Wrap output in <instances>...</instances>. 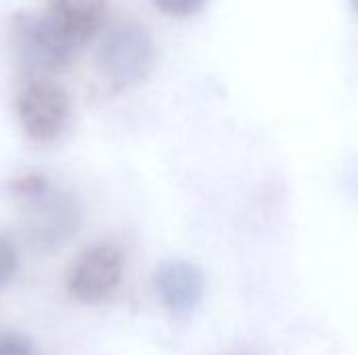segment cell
<instances>
[{"instance_id": "6da1fadb", "label": "cell", "mask_w": 358, "mask_h": 355, "mask_svg": "<svg viewBox=\"0 0 358 355\" xmlns=\"http://www.w3.org/2000/svg\"><path fill=\"white\" fill-rule=\"evenodd\" d=\"M21 199V224L27 239L40 249H57L69 243L82 224V213L71 195L50 186L42 176L17 182Z\"/></svg>"}, {"instance_id": "7a4b0ae2", "label": "cell", "mask_w": 358, "mask_h": 355, "mask_svg": "<svg viewBox=\"0 0 358 355\" xmlns=\"http://www.w3.org/2000/svg\"><path fill=\"white\" fill-rule=\"evenodd\" d=\"M96 59L113 88H128L149 75L155 63V44L145 27L120 23L103 36Z\"/></svg>"}, {"instance_id": "3957f363", "label": "cell", "mask_w": 358, "mask_h": 355, "mask_svg": "<svg viewBox=\"0 0 358 355\" xmlns=\"http://www.w3.org/2000/svg\"><path fill=\"white\" fill-rule=\"evenodd\" d=\"M17 117L25 134L46 142L57 138L69 119V96L52 80L36 75L17 94Z\"/></svg>"}, {"instance_id": "277c9868", "label": "cell", "mask_w": 358, "mask_h": 355, "mask_svg": "<svg viewBox=\"0 0 358 355\" xmlns=\"http://www.w3.org/2000/svg\"><path fill=\"white\" fill-rule=\"evenodd\" d=\"M124 257L113 245H94L86 249L69 272V291L82 303H99L107 299L122 280Z\"/></svg>"}, {"instance_id": "5b68a950", "label": "cell", "mask_w": 358, "mask_h": 355, "mask_svg": "<svg viewBox=\"0 0 358 355\" xmlns=\"http://www.w3.org/2000/svg\"><path fill=\"white\" fill-rule=\"evenodd\" d=\"M105 10L107 0H50L42 17L59 42L76 54L99 31Z\"/></svg>"}, {"instance_id": "8992f818", "label": "cell", "mask_w": 358, "mask_h": 355, "mask_svg": "<svg viewBox=\"0 0 358 355\" xmlns=\"http://www.w3.org/2000/svg\"><path fill=\"white\" fill-rule=\"evenodd\" d=\"M15 44L23 65L29 69L52 71L65 67L73 52L67 50L59 38L50 31L44 17L23 15L15 23Z\"/></svg>"}, {"instance_id": "52a82bcc", "label": "cell", "mask_w": 358, "mask_h": 355, "mask_svg": "<svg viewBox=\"0 0 358 355\" xmlns=\"http://www.w3.org/2000/svg\"><path fill=\"white\" fill-rule=\"evenodd\" d=\"M155 295L172 314L193 312L206 293V280L199 268L187 262H166L153 276Z\"/></svg>"}, {"instance_id": "ba28073f", "label": "cell", "mask_w": 358, "mask_h": 355, "mask_svg": "<svg viewBox=\"0 0 358 355\" xmlns=\"http://www.w3.org/2000/svg\"><path fill=\"white\" fill-rule=\"evenodd\" d=\"M208 0H153V4L172 17H189L206 6Z\"/></svg>"}, {"instance_id": "9c48e42d", "label": "cell", "mask_w": 358, "mask_h": 355, "mask_svg": "<svg viewBox=\"0 0 358 355\" xmlns=\"http://www.w3.org/2000/svg\"><path fill=\"white\" fill-rule=\"evenodd\" d=\"M15 272H17V251L4 236H0V287L8 285Z\"/></svg>"}, {"instance_id": "30bf717a", "label": "cell", "mask_w": 358, "mask_h": 355, "mask_svg": "<svg viewBox=\"0 0 358 355\" xmlns=\"http://www.w3.org/2000/svg\"><path fill=\"white\" fill-rule=\"evenodd\" d=\"M0 355H36V352L25 339L6 335V337H0Z\"/></svg>"}, {"instance_id": "8fae6325", "label": "cell", "mask_w": 358, "mask_h": 355, "mask_svg": "<svg viewBox=\"0 0 358 355\" xmlns=\"http://www.w3.org/2000/svg\"><path fill=\"white\" fill-rule=\"evenodd\" d=\"M352 4H355V10L358 13V0H352Z\"/></svg>"}]
</instances>
